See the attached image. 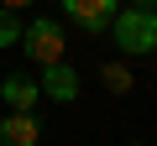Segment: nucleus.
Here are the masks:
<instances>
[{
    "instance_id": "2",
    "label": "nucleus",
    "mask_w": 157,
    "mask_h": 146,
    "mask_svg": "<svg viewBox=\"0 0 157 146\" xmlns=\"http://www.w3.org/2000/svg\"><path fill=\"white\" fill-rule=\"evenodd\" d=\"M63 47H68V37H63V26L52 16H32V26H21V52L32 63H58Z\"/></svg>"
},
{
    "instance_id": "8",
    "label": "nucleus",
    "mask_w": 157,
    "mask_h": 146,
    "mask_svg": "<svg viewBox=\"0 0 157 146\" xmlns=\"http://www.w3.org/2000/svg\"><path fill=\"white\" fill-rule=\"evenodd\" d=\"M16 42H21V11L0 5V47H16Z\"/></svg>"
},
{
    "instance_id": "5",
    "label": "nucleus",
    "mask_w": 157,
    "mask_h": 146,
    "mask_svg": "<svg viewBox=\"0 0 157 146\" xmlns=\"http://www.w3.org/2000/svg\"><path fill=\"white\" fill-rule=\"evenodd\" d=\"M37 136H42V125L32 110H11L0 120V146H37Z\"/></svg>"
},
{
    "instance_id": "7",
    "label": "nucleus",
    "mask_w": 157,
    "mask_h": 146,
    "mask_svg": "<svg viewBox=\"0 0 157 146\" xmlns=\"http://www.w3.org/2000/svg\"><path fill=\"white\" fill-rule=\"evenodd\" d=\"M100 78H105L110 94H131V68H126V63H105V68H100Z\"/></svg>"
},
{
    "instance_id": "10",
    "label": "nucleus",
    "mask_w": 157,
    "mask_h": 146,
    "mask_svg": "<svg viewBox=\"0 0 157 146\" xmlns=\"http://www.w3.org/2000/svg\"><path fill=\"white\" fill-rule=\"evenodd\" d=\"M131 5H152V11H157V0H131Z\"/></svg>"
},
{
    "instance_id": "1",
    "label": "nucleus",
    "mask_w": 157,
    "mask_h": 146,
    "mask_svg": "<svg viewBox=\"0 0 157 146\" xmlns=\"http://www.w3.org/2000/svg\"><path fill=\"white\" fill-rule=\"evenodd\" d=\"M110 26H115V42H121L131 57L157 52V11H152V5H126V11L110 16Z\"/></svg>"
},
{
    "instance_id": "11",
    "label": "nucleus",
    "mask_w": 157,
    "mask_h": 146,
    "mask_svg": "<svg viewBox=\"0 0 157 146\" xmlns=\"http://www.w3.org/2000/svg\"><path fill=\"white\" fill-rule=\"evenodd\" d=\"M131 146H141V141H131Z\"/></svg>"
},
{
    "instance_id": "4",
    "label": "nucleus",
    "mask_w": 157,
    "mask_h": 146,
    "mask_svg": "<svg viewBox=\"0 0 157 146\" xmlns=\"http://www.w3.org/2000/svg\"><path fill=\"white\" fill-rule=\"evenodd\" d=\"M63 11L73 16V26H84V31H105L110 16H115V0H63Z\"/></svg>"
},
{
    "instance_id": "3",
    "label": "nucleus",
    "mask_w": 157,
    "mask_h": 146,
    "mask_svg": "<svg viewBox=\"0 0 157 146\" xmlns=\"http://www.w3.org/2000/svg\"><path fill=\"white\" fill-rule=\"evenodd\" d=\"M42 94L47 99H73L78 94V68L68 63V57H58V63H42Z\"/></svg>"
},
{
    "instance_id": "9",
    "label": "nucleus",
    "mask_w": 157,
    "mask_h": 146,
    "mask_svg": "<svg viewBox=\"0 0 157 146\" xmlns=\"http://www.w3.org/2000/svg\"><path fill=\"white\" fill-rule=\"evenodd\" d=\"M6 11H26V5H37V0H0Z\"/></svg>"
},
{
    "instance_id": "6",
    "label": "nucleus",
    "mask_w": 157,
    "mask_h": 146,
    "mask_svg": "<svg viewBox=\"0 0 157 146\" xmlns=\"http://www.w3.org/2000/svg\"><path fill=\"white\" fill-rule=\"evenodd\" d=\"M0 94H6V104H11V110H32V104L42 99V84L32 78V73H11V78L0 84Z\"/></svg>"
}]
</instances>
